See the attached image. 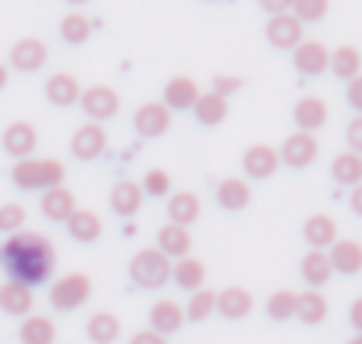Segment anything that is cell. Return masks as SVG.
Listing matches in <instances>:
<instances>
[{
    "label": "cell",
    "instance_id": "4dcf8cb0",
    "mask_svg": "<svg viewBox=\"0 0 362 344\" xmlns=\"http://www.w3.org/2000/svg\"><path fill=\"white\" fill-rule=\"evenodd\" d=\"M330 178L344 189L362 185V156L358 153H337L334 163H330Z\"/></svg>",
    "mask_w": 362,
    "mask_h": 344
},
{
    "label": "cell",
    "instance_id": "9c48e42d",
    "mask_svg": "<svg viewBox=\"0 0 362 344\" xmlns=\"http://www.w3.org/2000/svg\"><path fill=\"white\" fill-rule=\"evenodd\" d=\"M36 142H40V131L29 121H11L4 128V135H0V146H4V153L15 156V160H29L36 153Z\"/></svg>",
    "mask_w": 362,
    "mask_h": 344
},
{
    "label": "cell",
    "instance_id": "8992f818",
    "mask_svg": "<svg viewBox=\"0 0 362 344\" xmlns=\"http://www.w3.org/2000/svg\"><path fill=\"white\" fill-rule=\"evenodd\" d=\"M277 156H281V163H288V167H295V170H305V167L316 163L320 142H316V135H309V131H291V135L281 142Z\"/></svg>",
    "mask_w": 362,
    "mask_h": 344
},
{
    "label": "cell",
    "instance_id": "ac0fdd59",
    "mask_svg": "<svg viewBox=\"0 0 362 344\" xmlns=\"http://www.w3.org/2000/svg\"><path fill=\"white\" fill-rule=\"evenodd\" d=\"M199 196L196 192H170L167 196V224H177V227H192L199 220Z\"/></svg>",
    "mask_w": 362,
    "mask_h": 344
},
{
    "label": "cell",
    "instance_id": "7a4b0ae2",
    "mask_svg": "<svg viewBox=\"0 0 362 344\" xmlns=\"http://www.w3.org/2000/svg\"><path fill=\"white\" fill-rule=\"evenodd\" d=\"M11 182L22 192H47L64 182V163L61 160H15L11 167Z\"/></svg>",
    "mask_w": 362,
    "mask_h": 344
},
{
    "label": "cell",
    "instance_id": "30bf717a",
    "mask_svg": "<svg viewBox=\"0 0 362 344\" xmlns=\"http://www.w3.org/2000/svg\"><path fill=\"white\" fill-rule=\"evenodd\" d=\"M277 167H281L277 149H274V146H263V142L249 146V149H245V156H242V170H245V178H256V182L274 178V174H277Z\"/></svg>",
    "mask_w": 362,
    "mask_h": 344
},
{
    "label": "cell",
    "instance_id": "f6af8a7d",
    "mask_svg": "<svg viewBox=\"0 0 362 344\" xmlns=\"http://www.w3.org/2000/svg\"><path fill=\"white\" fill-rule=\"evenodd\" d=\"M256 4H259L270 18H274V15H288V11H291V0H256Z\"/></svg>",
    "mask_w": 362,
    "mask_h": 344
},
{
    "label": "cell",
    "instance_id": "ffe728a7",
    "mask_svg": "<svg viewBox=\"0 0 362 344\" xmlns=\"http://www.w3.org/2000/svg\"><path fill=\"white\" fill-rule=\"evenodd\" d=\"M302 238L309 242V249L316 252H327L334 242H337V224L330 213H313L305 224H302Z\"/></svg>",
    "mask_w": 362,
    "mask_h": 344
},
{
    "label": "cell",
    "instance_id": "e0dca14e",
    "mask_svg": "<svg viewBox=\"0 0 362 344\" xmlns=\"http://www.w3.org/2000/svg\"><path fill=\"white\" fill-rule=\"evenodd\" d=\"M196 100H199V85H196V78L177 75V78H170V82L163 85V100H160V103H163L167 110H192Z\"/></svg>",
    "mask_w": 362,
    "mask_h": 344
},
{
    "label": "cell",
    "instance_id": "d590c367",
    "mask_svg": "<svg viewBox=\"0 0 362 344\" xmlns=\"http://www.w3.org/2000/svg\"><path fill=\"white\" fill-rule=\"evenodd\" d=\"M89 32H93V22H89L82 11H71V15L61 18V40H64V43L78 47V43L89 40Z\"/></svg>",
    "mask_w": 362,
    "mask_h": 344
},
{
    "label": "cell",
    "instance_id": "d6986e66",
    "mask_svg": "<svg viewBox=\"0 0 362 344\" xmlns=\"http://www.w3.org/2000/svg\"><path fill=\"white\" fill-rule=\"evenodd\" d=\"M33 305H36V295L33 287L18 284V280H8V284H0V312H8V316H33Z\"/></svg>",
    "mask_w": 362,
    "mask_h": 344
},
{
    "label": "cell",
    "instance_id": "4fadbf2b",
    "mask_svg": "<svg viewBox=\"0 0 362 344\" xmlns=\"http://www.w3.org/2000/svg\"><path fill=\"white\" fill-rule=\"evenodd\" d=\"M327 259H330V270H334V273L355 277V273H362V242H355V238H337V242L327 249Z\"/></svg>",
    "mask_w": 362,
    "mask_h": 344
},
{
    "label": "cell",
    "instance_id": "f35d334b",
    "mask_svg": "<svg viewBox=\"0 0 362 344\" xmlns=\"http://www.w3.org/2000/svg\"><path fill=\"white\" fill-rule=\"evenodd\" d=\"M330 11V0H291V15L305 25V22H323Z\"/></svg>",
    "mask_w": 362,
    "mask_h": 344
},
{
    "label": "cell",
    "instance_id": "6da1fadb",
    "mask_svg": "<svg viewBox=\"0 0 362 344\" xmlns=\"http://www.w3.org/2000/svg\"><path fill=\"white\" fill-rule=\"evenodd\" d=\"M0 266L11 273V280H18L25 287H36V284L50 280V273L57 266V249L40 231L11 235L8 245H4V263H0Z\"/></svg>",
    "mask_w": 362,
    "mask_h": 344
},
{
    "label": "cell",
    "instance_id": "7c38bea8",
    "mask_svg": "<svg viewBox=\"0 0 362 344\" xmlns=\"http://www.w3.org/2000/svg\"><path fill=\"white\" fill-rule=\"evenodd\" d=\"M167 128H170V110L160 100H149V103H142L135 110V131H139V138H160V135H167Z\"/></svg>",
    "mask_w": 362,
    "mask_h": 344
},
{
    "label": "cell",
    "instance_id": "f546056e",
    "mask_svg": "<svg viewBox=\"0 0 362 344\" xmlns=\"http://www.w3.org/2000/svg\"><path fill=\"white\" fill-rule=\"evenodd\" d=\"M217 312L224 319H245L252 312V295L245 287H224L217 295Z\"/></svg>",
    "mask_w": 362,
    "mask_h": 344
},
{
    "label": "cell",
    "instance_id": "8fae6325",
    "mask_svg": "<svg viewBox=\"0 0 362 344\" xmlns=\"http://www.w3.org/2000/svg\"><path fill=\"white\" fill-rule=\"evenodd\" d=\"M181 323H185V305H177L174 298H160L149 305V330L160 333V337H170L181 330Z\"/></svg>",
    "mask_w": 362,
    "mask_h": 344
},
{
    "label": "cell",
    "instance_id": "7dc6e473",
    "mask_svg": "<svg viewBox=\"0 0 362 344\" xmlns=\"http://www.w3.org/2000/svg\"><path fill=\"white\" fill-rule=\"evenodd\" d=\"M128 344H167V337H160V333H153V330H139V333H132Z\"/></svg>",
    "mask_w": 362,
    "mask_h": 344
},
{
    "label": "cell",
    "instance_id": "ee69618b",
    "mask_svg": "<svg viewBox=\"0 0 362 344\" xmlns=\"http://www.w3.org/2000/svg\"><path fill=\"white\" fill-rule=\"evenodd\" d=\"M344 100H348V107H351L355 114H362V75L348 82V89H344Z\"/></svg>",
    "mask_w": 362,
    "mask_h": 344
},
{
    "label": "cell",
    "instance_id": "484cf974",
    "mask_svg": "<svg viewBox=\"0 0 362 344\" xmlns=\"http://www.w3.org/2000/svg\"><path fill=\"white\" fill-rule=\"evenodd\" d=\"M170 280H174L181 291H199V287L206 284V266H203L199 259L185 256V259L170 263Z\"/></svg>",
    "mask_w": 362,
    "mask_h": 344
},
{
    "label": "cell",
    "instance_id": "5bb4252c",
    "mask_svg": "<svg viewBox=\"0 0 362 344\" xmlns=\"http://www.w3.org/2000/svg\"><path fill=\"white\" fill-rule=\"evenodd\" d=\"M103 149H107V131H103V124H82L75 135H71V156L75 160H100L103 156Z\"/></svg>",
    "mask_w": 362,
    "mask_h": 344
},
{
    "label": "cell",
    "instance_id": "d6a6232c",
    "mask_svg": "<svg viewBox=\"0 0 362 344\" xmlns=\"http://www.w3.org/2000/svg\"><path fill=\"white\" fill-rule=\"evenodd\" d=\"M334 277V270H330V259H327V252H316V249H309L305 256H302V280L316 291V287H323L327 280Z\"/></svg>",
    "mask_w": 362,
    "mask_h": 344
},
{
    "label": "cell",
    "instance_id": "83f0119b",
    "mask_svg": "<svg viewBox=\"0 0 362 344\" xmlns=\"http://www.w3.org/2000/svg\"><path fill=\"white\" fill-rule=\"evenodd\" d=\"M64 227H68V235H71L75 242H82V245H89V242H96V238L103 235V220H100L93 210H75V213L64 220Z\"/></svg>",
    "mask_w": 362,
    "mask_h": 344
},
{
    "label": "cell",
    "instance_id": "f5cc1de1",
    "mask_svg": "<svg viewBox=\"0 0 362 344\" xmlns=\"http://www.w3.org/2000/svg\"><path fill=\"white\" fill-rule=\"evenodd\" d=\"M0 263H4V245H0Z\"/></svg>",
    "mask_w": 362,
    "mask_h": 344
},
{
    "label": "cell",
    "instance_id": "b9f144b4",
    "mask_svg": "<svg viewBox=\"0 0 362 344\" xmlns=\"http://www.w3.org/2000/svg\"><path fill=\"white\" fill-rule=\"evenodd\" d=\"M242 89H245V78H238V75H217V78H214V93L224 96V100H228L231 93H242Z\"/></svg>",
    "mask_w": 362,
    "mask_h": 344
},
{
    "label": "cell",
    "instance_id": "f1b7e54d",
    "mask_svg": "<svg viewBox=\"0 0 362 344\" xmlns=\"http://www.w3.org/2000/svg\"><path fill=\"white\" fill-rule=\"evenodd\" d=\"M18 340L22 344H54L57 340V326L50 316H25L22 326H18Z\"/></svg>",
    "mask_w": 362,
    "mask_h": 344
},
{
    "label": "cell",
    "instance_id": "681fc988",
    "mask_svg": "<svg viewBox=\"0 0 362 344\" xmlns=\"http://www.w3.org/2000/svg\"><path fill=\"white\" fill-rule=\"evenodd\" d=\"M8 85V64H0V89Z\"/></svg>",
    "mask_w": 362,
    "mask_h": 344
},
{
    "label": "cell",
    "instance_id": "cb8c5ba5",
    "mask_svg": "<svg viewBox=\"0 0 362 344\" xmlns=\"http://www.w3.org/2000/svg\"><path fill=\"white\" fill-rule=\"evenodd\" d=\"M40 206H43V217H47V220H54V224H64V220L78 210V206H75L71 189H64V185L47 189V192H43V199H40Z\"/></svg>",
    "mask_w": 362,
    "mask_h": 344
},
{
    "label": "cell",
    "instance_id": "44dd1931",
    "mask_svg": "<svg viewBox=\"0 0 362 344\" xmlns=\"http://www.w3.org/2000/svg\"><path fill=\"white\" fill-rule=\"evenodd\" d=\"M142 189H139V182H132V178H121L114 189H110V210L117 213V217H135L139 210H142Z\"/></svg>",
    "mask_w": 362,
    "mask_h": 344
},
{
    "label": "cell",
    "instance_id": "60d3db41",
    "mask_svg": "<svg viewBox=\"0 0 362 344\" xmlns=\"http://www.w3.org/2000/svg\"><path fill=\"white\" fill-rule=\"evenodd\" d=\"M22 227H25V206H18V203L0 206V235H18Z\"/></svg>",
    "mask_w": 362,
    "mask_h": 344
},
{
    "label": "cell",
    "instance_id": "4316f807",
    "mask_svg": "<svg viewBox=\"0 0 362 344\" xmlns=\"http://www.w3.org/2000/svg\"><path fill=\"white\" fill-rule=\"evenodd\" d=\"M327 71H334L341 82H351V78H358V75H362V54H358V47L344 43V47L330 50V68H327Z\"/></svg>",
    "mask_w": 362,
    "mask_h": 344
},
{
    "label": "cell",
    "instance_id": "3957f363",
    "mask_svg": "<svg viewBox=\"0 0 362 344\" xmlns=\"http://www.w3.org/2000/svg\"><path fill=\"white\" fill-rule=\"evenodd\" d=\"M128 277H132L139 287L156 291V287H163V284L170 280V259H167L163 252H156V249H139V252L132 256V263H128Z\"/></svg>",
    "mask_w": 362,
    "mask_h": 344
},
{
    "label": "cell",
    "instance_id": "74e56055",
    "mask_svg": "<svg viewBox=\"0 0 362 344\" xmlns=\"http://www.w3.org/2000/svg\"><path fill=\"white\" fill-rule=\"evenodd\" d=\"M295 305H298V295L288 291V287H281V291H274V295L267 298V316L277 319V323L295 319Z\"/></svg>",
    "mask_w": 362,
    "mask_h": 344
},
{
    "label": "cell",
    "instance_id": "8d00e7d4",
    "mask_svg": "<svg viewBox=\"0 0 362 344\" xmlns=\"http://www.w3.org/2000/svg\"><path fill=\"white\" fill-rule=\"evenodd\" d=\"M214 312H217V291H206V287L192 291V298H189V305H185V319L203 323V319H210Z\"/></svg>",
    "mask_w": 362,
    "mask_h": 344
},
{
    "label": "cell",
    "instance_id": "c3c4849f",
    "mask_svg": "<svg viewBox=\"0 0 362 344\" xmlns=\"http://www.w3.org/2000/svg\"><path fill=\"white\" fill-rule=\"evenodd\" d=\"M348 206H351V213H355V217H362V185H355V189H351Z\"/></svg>",
    "mask_w": 362,
    "mask_h": 344
},
{
    "label": "cell",
    "instance_id": "277c9868",
    "mask_svg": "<svg viewBox=\"0 0 362 344\" xmlns=\"http://www.w3.org/2000/svg\"><path fill=\"white\" fill-rule=\"evenodd\" d=\"M89 295H93V280L86 273H64L50 287V305L57 312H75L89 302Z\"/></svg>",
    "mask_w": 362,
    "mask_h": 344
},
{
    "label": "cell",
    "instance_id": "bcb514c9",
    "mask_svg": "<svg viewBox=\"0 0 362 344\" xmlns=\"http://www.w3.org/2000/svg\"><path fill=\"white\" fill-rule=\"evenodd\" d=\"M348 323L355 326V333H362V295L348 305Z\"/></svg>",
    "mask_w": 362,
    "mask_h": 344
},
{
    "label": "cell",
    "instance_id": "ab89813d",
    "mask_svg": "<svg viewBox=\"0 0 362 344\" xmlns=\"http://www.w3.org/2000/svg\"><path fill=\"white\" fill-rule=\"evenodd\" d=\"M142 196H153V199H163L167 192H170V174L163 167H153V170H146V178H142Z\"/></svg>",
    "mask_w": 362,
    "mask_h": 344
},
{
    "label": "cell",
    "instance_id": "db71d44e",
    "mask_svg": "<svg viewBox=\"0 0 362 344\" xmlns=\"http://www.w3.org/2000/svg\"><path fill=\"white\" fill-rule=\"evenodd\" d=\"M206 4H217V0H206Z\"/></svg>",
    "mask_w": 362,
    "mask_h": 344
},
{
    "label": "cell",
    "instance_id": "ba28073f",
    "mask_svg": "<svg viewBox=\"0 0 362 344\" xmlns=\"http://www.w3.org/2000/svg\"><path fill=\"white\" fill-rule=\"evenodd\" d=\"M305 40V25L288 11V15H274L270 22H267V43L274 47V50H295L298 43Z\"/></svg>",
    "mask_w": 362,
    "mask_h": 344
},
{
    "label": "cell",
    "instance_id": "9a60e30c",
    "mask_svg": "<svg viewBox=\"0 0 362 344\" xmlns=\"http://www.w3.org/2000/svg\"><path fill=\"white\" fill-rule=\"evenodd\" d=\"M291 117H295V131H309V135H316V131L327 124L330 107H327L320 96H302V100L295 103Z\"/></svg>",
    "mask_w": 362,
    "mask_h": 344
},
{
    "label": "cell",
    "instance_id": "816d5d0a",
    "mask_svg": "<svg viewBox=\"0 0 362 344\" xmlns=\"http://www.w3.org/2000/svg\"><path fill=\"white\" fill-rule=\"evenodd\" d=\"M348 344H362V333H355V337H351V340H348Z\"/></svg>",
    "mask_w": 362,
    "mask_h": 344
},
{
    "label": "cell",
    "instance_id": "1f68e13d",
    "mask_svg": "<svg viewBox=\"0 0 362 344\" xmlns=\"http://www.w3.org/2000/svg\"><path fill=\"white\" fill-rule=\"evenodd\" d=\"M196 121L199 124H206V128H214V124H224L228 121V100L224 96H217V93H199V100H196Z\"/></svg>",
    "mask_w": 362,
    "mask_h": 344
},
{
    "label": "cell",
    "instance_id": "d4e9b609",
    "mask_svg": "<svg viewBox=\"0 0 362 344\" xmlns=\"http://www.w3.org/2000/svg\"><path fill=\"white\" fill-rule=\"evenodd\" d=\"M217 203H221V210H231V213L245 210V206L252 203L249 182H245V178H224V182L217 185Z\"/></svg>",
    "mask_w": 362,
    "mask_h": 344
},
{
    "label": "cell",
    "instance_id": "f907efd6",
    "mask_svg": "<svg viewBox=\"0 0 362 344\" xmlns=\"http://www.w3.org/2000/svg\"><path fill=\"white\" fill-rule=\"evenodd\" d=\"M68 4H71V8H82V4H89V0H68Z\"/></svg>",
    "mask_w": 362,
    "mask_h": 344
},
{
    "label": "cell",
    "instance_id": "2e32d148",
    "mask_svg": "<svg viewBox=\"0 0 362 344\" xmlns=\"http://www.w3.org/2000/svg\"><path fill=\"white\" fill-rule=\"evenodd\" d=\"M8 64L18 68V71H40V68L47 64V43L36 40V36L18 40V43L11 47V54H8Z\"/></svg>",
    "mask_w": 362,
    "mask_h": 344
},
{
    "label": "cell",
    "instance_id": "52a82bcc",
    "mask_svg": "<svg viewBox=\"0 0 362 344\" xmlns=\"http://www.w3.org/2000/svg\"><path fill=\"white\" fill-rule=\"evenodd\" d=\"M291 64H295L298 75L316 78V75H323V71L330 68V50H327L320 40H302V43L291 50Z\"/></svg>",
    "mask_w": 362,
    "mask_h": 344
},
{
    "label": "cell",
    "instance_id": "7bdbcfd3",
    "mask_svg": "<svg viewBox=\"0 0 362 344\" xmlns=\"http://www.w3.org/2000/svg\"><path fill=\"white\" fill-rule=\"evenodd\" d=\"M344 138H348V153H358L362 156V114H355L344 128Z\"/></svg>",
    "mask_w": 362,
    "mask_h": 344
},
{
    "label": "cell",
    "instance_id": "603a6c76",
    "mask_svg": "<svg viewBox=\"0 0 362 344\" xmlns=\"http://www.w3.org/2000/svg\"><path fill=\"white\" fill-rule=\"evenodd\" d=\"M78 96H82V85L71 71H54L47 78V100L54 107H71V103H78Z\"/></svg>",
    "mask_w": 362,
    "mask_h": 344
},
{
    "label": "cell",
    "instance_id": "836d02e7",
    "mask_svg": "<svg viewBox=\"0 0 362 344\" xmlns=\"http://www.w3.org/2000/svg\"><path fill=\"white\" fill-rule=\"evenodd\" d=\"M86 333L93 344H114L121 337V319L114 312H93L86 323Z\"/></svg>",
    "mask_w": 362,
    "mask_h": 344
},
{
    "label": "cell",
    "instance_id": "7402d4cb",
    "mask_svg": "<svg viewBox=\"0 0 362 344\" xmlns=\"http://www.w3.org/2000/svg\"><path fill=\"white\" fill-rule=\"evenodd\" d=\"M192 249V235L189 227H177V224H163L156 235V252H163L167 259H185Z\"/></svg>",
    "mask_w": 362,
    "mask_h": 344
},
{
    "label": "cell",
    "instance_id": "5b68a950",
    "mask_svg": "<svg viewBox=\"0 0 362 344\" xmlns=\"http://www.w3.org/2000/svg\"><path fill=\"white\" fill-rule=\"evenodd\" d=\"M78 103H82V114H86L93 124H103V121H110V117L121 110V96H117V89H110V85H89V89H82Z\"/></svg>",
    "mask_w": 362,
    "mask_h": 344
},
{
    "label": "cell",
    "instance_id": "e575fe53",
    "mask_svg": "<svg viewBox=\"0 0 362 344\" xmlns=\"http://www.w3.org/2000/svg\"><path fill=\"white\" fill-rule=\"evenodd\" d=\"M327 312H330V305H327V298H323L320 291H302V295H298L295 319H302V323L316 326V323H323V319H327Z\"/></svg>",
    "mask_w": 362,
    "mask_h": 344
}]
</instances>
